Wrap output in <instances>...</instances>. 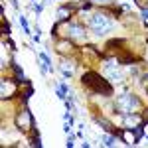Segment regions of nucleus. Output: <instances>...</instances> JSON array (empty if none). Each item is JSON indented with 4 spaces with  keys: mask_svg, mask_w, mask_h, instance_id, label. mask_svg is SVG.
<instances>
[{
    "mask_svg": "<svg viewBox=\"0 0 148 148\" xmlns=\"http://www.w3.org/2000/svg\"><path fill=\"white\" fill-rule=\"evenodd\" d=\"M81 83H83L87 89H91L93 93H99V95H105V97L113 95V87H111V83L105 79V77H101L99 73H95V71H87V73H83Z\"/></svg>",
    "mask_w": 148,
    "mask_h": 148,
    "instance_id": "nucleus-1",
    "label": "nucleus"
},
{
    "mask_svg": "<svg viewBox=\"0 0 148 148\" xmlns=\"http://www.w3.org/2000/svg\"><path fill=\"white\" fill-rule=\"evenodd\" d=\"M89 26L93 28V32L95 34H107L111 28H113V22L105 16V14H95V16H91V20H89Z\"/></svg>",
    "mask_w": 148,
    "mask_h": 148,
    "instance_id": "nucleus-2",
    "label": "nucleus"
},
{
    "mask_svg": "<svg viewBox=\"0 0 148 148\" xmlns=\"http://www.w3.org/2000/svg\"><path fill=\"white\" fill-rule=\"evenodd\" d=\"M116 107H119V111H123V113H130L132 109L138 107V99L134 95H121V97L116 99Z\"/></svg>",
    "mask_w": 148,
    "mask_h": 148,
    "instance_id": "nucleus-3",
    "label": "nucleus"
},
{
    "mask_svg": "<svg viewBox=\"0 0 148 148\" xmlns=\"http://www.w3.org/2000/svg\"><path fill=\"white\" fill-rule=\"evenodd\" d=\"M18 125H20V128H30L32 126V116H30L28 111H22V114L18 116Z\"/></svg>",
    "mask_w": 148,
    "mask_h": 148,
    "instance_id": "nucleus-4",
    "label": "nucleus"
},
{
    "mask_svg": "<svg viewBox=\"0 0 148 148\" xmlns=\"http://www.w3.org/2000/svg\"><path fill=\"white\" fill-rule=\"evenodd\" d=\"M69 36L71 38H77V40H83L85 38V32H83V28H79V26H69Z\"/></svg>",
    "mask_w": 148,
    "mask_h": 148,
    "instance_id": "nucleus-5",
    "label": "nucleus"
},
{
    "mask_svg": "<svg viewBox=\"0 0 148 148\" xmlns=\"http://www.w3.org/2000/svg\"><path fill=\"white\" fill-rule=\"evenodd\" d=\"M103 140H105V144H107V146H113V144H114V142H113V138H111V136H105Z\"/></svg>",
    "mask_w": 148,
    "mask_h": 148,
    "instance_id": "nucleus-6",
    "label": "nucleus"
},
{
    "mask_svg": "<svg viewBox=\"0 0 148 148\" xmlns=\"http://www.w3.org/2000/svg\"><path fill=\"white\" fill-rule=\"evenodd\" d=\"M20 24L24 26V30H28V24H26V20H24V18H20Z\"/></svg>",
    "mask_w": 148,
    "mask_h": 148,
    "instance_id": "nucleus-7",
    "label": "nucleus"
},
{
    "mask_svg": "<svg viewBox=\"0 0 148 148\" xmlns=\"http://www.w3.org/2000/svg\"><path fill=\"white\" fill-rule=\"evenodd\" d=\"M93 2H101V4H107L109 0H93Z\"/></svg>",
    "mask_w": 148,
    "mask_h": 148,
    "instance_id": "nucleus-8",
    "label": "nucleus"
},
{
    "mask_svg": "<svg viewBox=\"0 0 148 148\" xmlns=\"http://www.w3.org/2000/svg\"><path fill=\"white\" fill-rule=\"evenodd\" d=\"M144 16H146V18H148V8H146V10H144Z\"/></svg>",
    "mask_w": 148,
    "mask_h": 148,
    "instance_id": "nucleus-9",
    "label": "nucleus"
}]
</instances>
